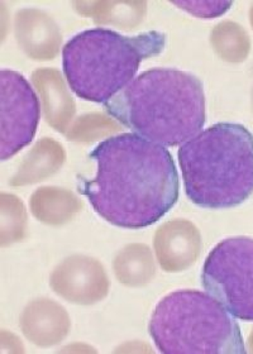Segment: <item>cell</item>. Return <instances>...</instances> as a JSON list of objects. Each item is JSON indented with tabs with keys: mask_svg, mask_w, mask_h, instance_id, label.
Here are the masks:
<instances>
[{
	"mask_svg": "<svg viewBox=\"0 0 253 354\" xmlns=\"http://www.w3.org/2000/svg\"><path fill=\"white\" fill-rule=\"evenodd\" d=\"M97 163L91 180L77 186L94 212L118 228L155 224L179 199V174L167 148L135 133L102 140L90 152Z\"/></svg>",
	"mask_w": 253,
	"mask_h": 354,
	"instance_id": "obj_1",
	"label": "cell"
},
{
	"mask_svg": "<svg viewBox=\"0 0 253 354\" xmlns=\"http://www.w3.org/2000/svg\"><path fill=\"white\" fill-rule=\"evenodd\" d=\"M104 108L132 132L164 147L184 145L205 124L203 82L176 68L142 73Z\"/></svg>",
	"mask_w": 253,
	"mask_h": 354,
	"instance_id": "obj_2",
	"label": "cell"
},
{
	"mask_svg": "<svg viewBox=\"0 0 253 354\" xmlns=\"http://www.w3.org/2000/svg\"><path fill=\"white\" fill-rule=\"evenodd\" d=\"M189 200L204 209H229L253 194V134L237 123H216L178 151Z\"/></svg>",
	"mask_w": 253,
	"mask_h": 354,
	"instance_id": "obj_3",
	"label": "cell"
},
{
	"mask_svg": "<svg viewBox=\"0 0 253 354\" xmlns=\"http://www.w3.org/2000/svg\"><path fill=\"white\" fill-rule=\"evenodd\" d=\"M166 36L149 30L124 36L106 28L82 30L62 48V70L75 95L105 104L135 79L142 61L164 51Z\"/></svg>",
	"mask_w": 253,
	"mask_h": 354,
	"instance_id": "obj_4",
	"label": "cell"
},
{
	"mask_svg": "<svg viewBox=\"0 0 253 354\" xmlns=\"http://www.w3.org/2000/svg\"><path fill=\"white\" fill-rule=\"evenodd\" d=\"M149 332L165 354H245L237 320L213 296L179 290L157 304Z\"/></svg>",
	"mask_w": 253,
	"mask_h": 354,
	"instance_id": "obj_5",
	"label": "cell"
},
{
	"mask_svg": "<svg viewBox=\"0 0 253 354\" xmlns=\"http://www.w3.org/2000/svg\"><path fill=\"white\" fill-rule=\"evenodd\" d=\"M201 283L236 319L253 322V238L232 236L216 244L203 266Z\"/></svg>",
	"mask_w": 253,
	"mask_h": 354,
	"instance_id": "obj_6",
	"label": "cell"
},
{
	"mask_svg": "<svg viewBox=\"0 0 253 354\" xmlns=\"http://www.w3.org/2000/svg\"><path fill=\"white\" fill-rule=\"evenodd\" d=\"M0 158L7 161L35 138L41 106L30 82L13 70L0 71Z\"/></svg>",
	"mask_w": 253,
	"mask_h": 354,
	"instance_id": "obj_7",
	"label": "cell"
},
{
	"mask_svg": "<svg viewBox=\"0 0 253 354\" xmlns=\"http://www.w3.org/2000/svg\"><path fill=\"white\" fill-rule=\"evenodd\" d=\"M175 6L185 9L196 17L214 18L225 13L232 6V1H174Z\"/></svg>",
	"mask_w": 253,
	"mask_h": 354,
	"instance_id": "obj_8",
	"label": "cell"
}]
</instances>
